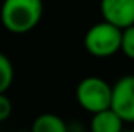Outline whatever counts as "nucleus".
<instances>
[{
  "label": "nucleus",
  "mask_w": 134,
  "mask_h": 132,
  "mask_svg": "<svg viewBox=\"0 0 134 132\" xmlns=\"http://www.w3.org/2000/svg\"><path fill=\"white\" fill-rule=\"evenodd\" d=\"M17 132H30V131H17Z\"/></svg>",
  "instance_id": "11"
},
{
  "label": "nucleus",
  "mask_w": 134,
  "mask_h": 132,
  "mask_svg": "<svg viewBox=\"0 0 134 132\" xmlns=\"http://www.w3.org/2000/svg\"><path fill=\"white\" fill-rule=\"evenodd\" d=\"M75 97L78 104L89 113H98L111 109L112 86L100 76H87L76 86Z\"/></svg>",
  "instance_id": "2"
},
{
  "label": "nucleus",
  "mask_w": 134,
  "mask_h": 132,
  "mask_svg": "<svg viewBox=\"0 0 134 132\" xmlns=\"http://www.w3.org/2000/svg\"><path fill=\"white\" fill-rule=\"evenodd\" d=\"M120 37H122V30L103 20L92 25L86 31L84 48L91 56L111 58L120 51Z\"/></svg>",
  "instance_id": "3"
},
{
  "label": "nucleus",
  "mask_w": 134,
  "mask_h": 132,
  "mask_svg": "<svg viewBox=\"0 0 134 132\" xmlns=\"http://www.w3.org/2000/svg\"><path fill=\"white\" fill-rule=\"evenodd\" d=\"M14 81V67L11 59L0 51V93H5Z\"/></svg>",
  "instance_id": "8"
},
{
  "label": "nucleus",
  "mask_w": 134,
  "mask_h": 132,
  "mask_svg": "<svg viewBox=\"0 0 134 132\" xmlns=\"http://www.w3.org/2000/svg\"><path fill=\"white\" fill-rule=\"evenodd\" d=\"M42 14V0H3L0 20L9 33L27 34L37 27Z\"/></svg>",
  "instance_id": "1"
},
{
  "label": "nucleus",
  "mask_w": 134,
  "mask_h": 132,
  "mask_svg": "<svg viewBox=\"0 0 134 132\" xmlns=\"http://www.w3.org/2000/svg\"><path fill=\"white\" fill-rule=\"evenodd\" d=\"M130 132H134V128H133V129H131V131H130Z\"/></svg>",
  "instance_id": "12"
},
{
  "label": "nucleus",
  "mask_w": 134,
  "mask_h": 132,
  "mask_svg": "<svg viewBox=\"0 0 134 132\" xmlns=\"http://www.w3.org/2000/svg\"><path fill=\"white\" fill-rule=\"evenodd\" d=\"M123 124L125 123L112 109H106L92 115L91 132H122Z\"/></svg>",
  "instance_id": "6"
},
{
  "label": "nucleus",
  "mask_w": 134,
  "mask_h": 132,
  "mask_svg": "<svg viewBox=\"0 0 134 132\" xmlns=\"http://www.w3.org/2000/svg\"><path fill=\"white\" fill-rule=\"evenodd\" d=\"M122 132H126V131H125V129H123V131H122Z\"/></svg>",
  "instance_id": "13"
},
{
  "label": "nucleus",
  "mask_w": 134,
  "mask_h": 132,
  "mask_svg": "<svg viewBox=\"0 0 134 132\" xmlns=\"http://www.w3.org/2000/svg\"><path fill=\"white\" fill-rule=\"evenodd\" d=\"M13 113V104L11 99L8 98L5 93H0V123L6 121Z\"/></svg>",
  "instance_id": "10"
},
{
  "label": "nucleus",
  "mask_w": 134,
  "mask_h": 132,
  "mask_svg": "<svg viewBox=\"0 0 134 132\" xmlns=\"http://www.w3.org/2000/svg\"><path fill=\"white\" fill-rule=\"evenodd\" d=\"M111 109L123 123L134 124V75H125L112 86Z\"/></svg>",
  "instance_id": "4"
},
{
  "label": "nucleus",
  "mask_w": 134,
  "mask_h": 132,
  "mask_svg": "<svg viewBox=\"0 0 134 132\" xmlns=\"http://www.w3.org/2000/svg\"><path fill=\"white\" fill-rule=\"evenodd\" d=\"M103 20L125 30L134 25V0H100Z\"/></svg>",
  "instance_id": "5"
},
{
  "label": "nucleus",
  "mask_w": 134,
  "mask_h": 132,
  "mask_svg": "<svg viewBox=\"0 0 134 132\" xmlns=\"http://www.w3.org/2000/svg\"><path fill=\"white\" fill-rule=\"evenodd\" d=\"M120 51L128 58L134 61V25L122 30L120 37Z\"/></svg>",
  "instance_id": "9"
},
{
  "label": "nucleus",
  "mask_w": 134,
  "mask_h": 132,
  "mask_svg": "<svg viewBox=\"0 0 134 132\" xmlns=\"http://www.w3.org/2000/svg\"><path fill=\"white\" fill-rule=\"evenodd\" d=\"M30 132H69V126L59 115L47 112L34 118Z\"/></svg>",
  "instance_id": "7"
}]
</instances>
